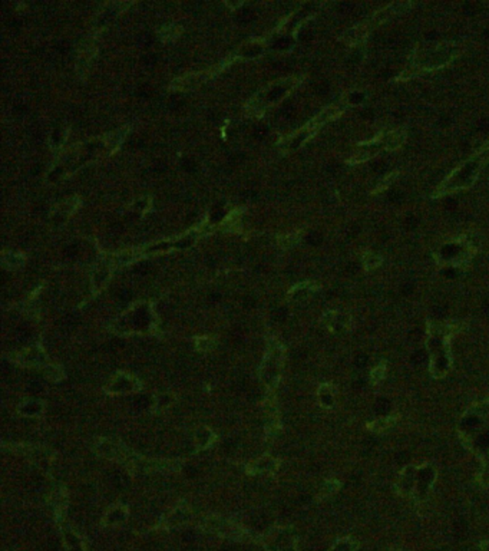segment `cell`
Wrapping results in <instances>:
<instances>
[{
	"label": "cell",
	"mask_w": 489,
	"mask_h": 551,
	"mask_svg": "<svg viewBox=\"0 0 489 551\" xmlns=\"http://www.w3.org/2000/svg\"><path fill=\"white\" fill-rule=\"evenodd\" d=\"M65 545H66V551H88L84 543L79 540V537L74 534L71 530L65 533Z\"/></svg>",
	"instance_id": "cell-16"
},
{
	"label": "cell",
	"mask_w": 489,
	"mask_h": 551,
	"mask_svg": "<svg viewBox=\"0 0 489 551\" xmlns=\"http://www.w3.org/2000/svg\"><path fill=\"white\" fill-rule=\"evenodd\" d=\"M257 134H259V135H263V134H266V129L260 128V129H257Z\"/></svg>",
	"instance_id": "cell-25"
},
{
	"label": "cell",
	"mask_w": 489,
	"mask_h": 551,
	"mask_svg": "<svg viewBox=\"0 0 489 551\" xmlns=\"http://www.w3.org/2000/svg\"><path fill=\"white\" fill-rule=\"evenodd\" d=\"M405 8H409V5L408 4H393V5H389L386 9H382L380 12H377L374 19H372V22H374L373 26L388 22L389 19L396 16L399 12H403Z\"/></svg>",
	"instance_id": "cell-8"
},
{
	"label": "cell",
	"mask_w": 489,
	"mask_h": 551,
	"mask_svg": "<svg viewBox=\"0 0 489 551\" xmlns=\"http://www.w3.org/2000/svg\"><path fill=\"white\" fill-rule=\"evenodd\" d=\"M323 322L327 326V329L332 330V332H334V334L346 332V330H348L352 326V317L346 313H341V312L326 313L323 317Z\"/></svg>",
	"instance_id": "cell-7"
},
{
	"label": "cell",
	"mask_w": 489,
	"mask_h": 551,
	"mask_svg": "<svg viewBox=\"0 0 489 551\" xmlns=\"http://www.w3.org/2000/svg\"><path fill=\"white\" fill-rule=\"evenodd\" d=\"M359 548V541L353 538H343L334 544L332 551H356Z\"/></svg>",
	"instance_id": "cell-18"
},
{
	"label": "cell",
	"mask_w": 489,
	"mask_h": 551,
	"mask_svg": "<svg viewBox=\"0 0 489 551\" xmlns=\"http://www.w3.org/2000/svg\"><path fill=\"white\" fill-rule=\"evenodd\" d=\"M122 379H119V375L117 379H114L112 385L110 386V389H112L111 392H129L132 391L135 386H136V382L129 376V375H125V374H121Z\"/></svg>",
	"instance_id": "cell-15"
},
{
	"label": "cell",
	"mask_w": 489,
	"mask_h": 551,
	"mask_svg": "<svg viewBox=\"0 0 489 551\" xmlns=\"http://www.w3.org/2000/svg\"><path fill=\"white\" fill-rule=\"evenodd\" d=\"M386 376V363H380L377 367L370 372V379L373 384H379Z\"/></svg>",
	"instance_id": "cell-21"
},
{
	"label": "cell",
	"mask_w": 489,
	"mask_h": 551,
	"mask_svg": "<svg viewBox=\"0 0 489 551\" xmlns=\"http://www.w3.org/2000/svg\"><path fill=\"white\" fill-rule=\"evenodd\" d=\"M382 257L377 255V254H373V253H366L363 255V265H365V269L366 270H374L377 269L380 265H382Z\"/></svg>",
	"instance_id": "cell-19"
},
{
	"label": "cell",
	"mask_w": 489,
	"mask_h": 551,
	"mask_svg": "<svg viewBox=\"0 0 489 551\" xmlns=\"http://www.w3.org/2000/svg\"><path fill=\"white\" fill-rule=\"evenodd\" d=\"M395 177H398V174H396V172H393V174H391V175H389V177H388L386 179H383V181L380 182V184H382V186H380V187H379V189H377L376 191H382L383 189H388V187L391 186V182L393 181V178H395Z\"/></svg>",
	"instance_id": "cell-23"
},
{
	"label": "cell",
	"mask_w": 489,
	"mask_h": 551,
	"mask_svg": "<svg viewBox=\"0 0 489 551\" xmlns=\"http://www.w3.org/2000/svg\"><path fill=\"white\" fill-rule=\"evenodd\" d=\"M277 465L278 462L271 458V457H263L260 460H257L256 462L250 464V467L247 468L250 474H261V472H273L277 469Z\"/></svg>",
	"instance_id": "cell-11"
},
{
	"label": "cell",
	"mask_w": 489,
	"mask_h": 551,
	"mask_svg": "<svg viewBox=\"0 0 489 551\" xmlns=\"http://www.w3.org/2000/svg\"><path fill=\"white\" fill-rule=\"evenodd\" d=\"M459 53L458 48L452 44H438L417 49L415 53V65L425 70H435L448 65Z\"/></svg>",
	"instance_id": "cell-4"
},
{
	"label": "cell",
	"mask_w": 489,
	"mask_h": 551,
	"mask_svg": "<svg viewBox=\"0 0 489 551\" xmlns=\"http://www.w3.org/2000/svg\"><path fill=\"white\" fill-rule=\"evenodd\" d=\"M339 490H340V483H339V481H336V480H333V481H326L325 486H323L322 490H320V497H322V498L330 497V495L336 494Z\"/></svg>",
	"instance_id": "cell-20"
},
{
	"label": "cell",
	"mask_w": 489,
	"mask_h": 551,
	"mask_svg": "<svg viewBox=\"0 0 489 551\" xmlns=\"http://www.w3.org/2000/svg\"><path fill=\"white\" fill-rule=\"evenodd\" d=\"M489 160V145L482 148L474 158L467 161L462 167L453 171L445 181L442 186L438 189L436 196L439 197L442 194H449L453 191H458L462 189H467L472 186L474 181L478 178L481 167Z\"/></svg>",
	"instance_id": "cell-3"
},
{
	"label": "cell",
	"mask_w": 489,
	"mask_h": 551,
	"mask_svg": "<svg viewBox=\"0 0 489 551\" xmlns=\"http://www.w3.org/2000/svg\"><path fill=\"white\" fill-rule=\"evenodd\" d=\"M435 480L436 471L429 464H424L421 467L409 465L399 475L396 491L400 495L412 497L415 501L421 502L428 498Z\"/></svg>",
	"instance_id": "cell-2"
},
{
	"label": "cell",
	"mask_w": 489,
	"mask_h": 551,
	"mask_svg": "<svg viewBox=\"0 0 489 551\" xmlns=\"http://www.w3.org/2000/svg\"><path fill=\"white\" fill-rule=\"evenodd\" d=\"M453 327L443 323H429L428 350L431 355L429 372L433 378H443L450 369V335Z\"/></svg>",
	"instance_id": "cell-1"
},
{
	"label": "cell",
	"mask_w": 489,
	"mask_h": 551,
	"mask_svg": "<svg viewBox=\"0 0 489 551\" xmlns=\"http://www.w3.org/2000/svg\"><path fill=\"white\" fill-rule=\"evenodd\" d=\"M204 530L219 534L221 537L233 538V540H241L244 536H246V530L242 527L224 520L221 517H208L204 520Z\"/></svg>",
	"instance_id": "cell-6"
},
{
	"label": "cell",
	"mask_w": 489,
	"mask_h": 551,
	"mask_svg": "<svg viewBox=\"0 0 489 551\" xmlns=\"http://www.w3.org/2000/svg\"><path fill=\"white\" fill-rule=\"evenodd\" d=\"M282 363H283V350L280 346L275 345L268 350V355L264 357L263 369H261L264 378L263 381L270 386H277L278 378H280Z\"/></svg>",
	"instance_id": "cell-5"
},
{
	"label": "cell",
	"mask_w": 489,
	"mask_h": 551,
	"mask_svg": "<svg viewBox=\"0 0 489 551\" xmlns=\"http://www.w3.org/2000/svg\"><path fill=\"white\" fill-rule=\"evenodd\" d=\"M200 439H202V443L200 444V447H201V448H205V447H208L209 444L213 443V441H214V435H213L211 432H209V429H201V431L197 433V436H195V441H200Z\"/></svg>",
	"instance_id": "cell-22"
},
{
	"label": "cell",
	"mask_w": 489,
	"mask_h": 551,
	"mask_svg": "<svg viewBox=\"0 0 489 551\" xmlns=\"http://www.w3.org/2000/svg\"><path fill=\"white\" fill-rule=\"evenodd\" d=\"M126 519H128V509L124 507H115L107 514V516H105V520L102 521V524L117 526V524L124 523Z\"/></svg>",
	"instance_id": "cell-13"
},
{
	"label": "cell",
	"mask_w": 489,
	"mask_h": 551,
	"mask_svg": "<svg viewBox=\"0 0 489 551\" xmlns=\"http://www.w3.org/2000/svg\"><path fill=\"white\" fill-rule=\"evenodd\" d=\"M334 386L330 384H325L319 388V400L320 405L325 408H332L334 405Z\"/></svg>",
	"instance_id": "cell-14"
},
{
	"label": "cell",
	"mask_w": 489,
	"mask_h": 551,
	"mask_svg": "<svg viewBox=\"0 0 489 551\" xmlns=\"http://www.w3.org/2000/svg\"><path fill=\"white\" fill-rule=\"evenodd\" d=\"M190 520V511L187 507H180L174 509L169 516L165 519V527H177Z\"/></svg>",
	"instance_id": "cell-10"
},
{
	"label": "cell",
	"mask_w": 489,
	"mask_h": 551,
	"mask_svg": "<svg viewBox=\"0 0 489 551\" xmlns=\"http://www.w3.org/2000/svg\"><path fill=\"white\" fill-rule=\"evenodd\" d=\"M405 139H406V131L403 128H399V129H395V131L385 134V138H383V145H385V148L388 151H393V150H398L399 146H402Z\"/></svg>",
	"instance_id": "cell-9"
},
{
	"label": "cell",
	"mask_w": 489,
	"mask_h": 551,
	"mask_svg": "<svg viewBox=\"0 0 489 551\" xmlns=\"http://www.w3.org/2000/svg\"><path fill=\"white\" fill-rule=\"evenodd\" d=\"M398 422V417L396 415H386L383 418H379L373 422H369L367 424V428L372 431V432H376V433H383L389 431L391 428H393V425Z\"/></svg>",
	"instance_id": "cell-12"
},
{
	"label": "cell",
	"mask_w": 489,
	"mask_h": 551,
	"mask_svg": "<svg viewBox=\"0 0 489 551\" xmlns=\"http://www.w3.org/2000/svg\"><path fill=\"white\" fill-rule=\"evenodd\" d=\"M481 551H489V540L481 544Z\"/></svg>",
	"instance_id": "cell-24"
},
{
	"label": "cell",
	"mask_w": 489,
	"mask_h": 551,
	"mask_svg": "<svg viewBox=\"0 0 489 551\" xmlns=\"http://www.w3.org/2000/svg\"><path fill=\"white\" fill-rule=\"evenodd\" d=\"M18 360L19 363L22 365H27V366H33V365H41L42 362L46 360V356L44 352H41L39 349L37 350H30V355L26 356V355H22V356H18Z\"/></svg>",
	"instance_id": "cell-17"
}]
</instances>
